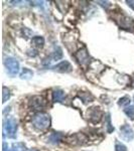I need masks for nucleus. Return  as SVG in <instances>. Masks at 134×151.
Wrapping results in <instances>:
<instances>
[{"mask_svg": "<svg viewBox=\"0 0 134 151\" xmlns=\"http://www.w3.org/2000/svg\"><path fill=\"white\" fill-rule=\"evenodd\" d=\"M130 103H131V99H130V97H128V96H124L122 98L119 99V101H118L119 106L125 107V108L130 106Z\"/></svg>", "mask_w": 134, "mask_h": 151, "instance_id": "ddd939ff", "label": "nucleus"}, {"mask_svg": "<svg viewBox=\"0 0 134 151\" xmlns=\"http://www.w3.org/2000/svg\"><path fill=\"white\" fill-rule=\"evenodd\" d=\"M65 99V93L62 90H55L53 93V101L55 103H61Z\"/></svg>", "mask_w": 134, "mask_h": 151, "instance_id": "9d476101", "label": "nucleus"}, {"mask_svg": "<svg viewBox=\"0 0 134 151\" xmlns=\"http://www.w3.org/2000/svg\"><path fill=\"white\" fill-rule=\"evenodd\" d=\"M131 85H132V86H131V87L134 88V77L132 78V82H131Z\"/></svg>", "mask_w": 134, "mask_h": 151, "instance_id": "5701e85b", "label": "nucleus"}, {"mask_svg": "<svg viewBox=\"0 0 134 151\" xmlns=\"http://www.w3.org/2000/svg\"><path fill=\"white\" fill-rule=\"evenodd\" d=\"M62 137L63 135L60 132H55L50 136V142L53 143V144H57V143H58L62 140Z\"/></svg>", "mask_w": 134, "mask_h": 151, "instance_id": "4468645a", "label": "nucleus"}, {"mask_svg": "<svg viewBox=\"0 0 134 151\" xmlns=\"http://www.w3.org/2000/svg\"><path fill=\"white\" fill-rule=\"evenodd\" d=\"M115 151H127V147L123 143L119 142L118 140L115 141Z\"/></svg>", "mask_w": 134, "mask_h": 151, "instance_id": "aec40b11", "label": "nucleus"}, {"mask_svg": "<svg viewBox=\"0 0 134 151\" xmlns=\"http://www.w3.org/2000/svg\"><path fill=\"white\" fill-rule=\"evenodd\" d=\"M76 57L78 63L82 65V67H86L87 65H89L90 63V57H89V53H88L86 47H83L81 50H79L75 55Z\"/></svg>", "mask_w": 134, "mask_h": 151, "instance_id": "39448f33", "label": "nucleus"}, {"mask_svg": "<svg viewBox=\"0 0 134 151\" xmlns=\"http://www.w3.org/2000/svg\"><path fill=\"white\" fill-rule=\"evenodd\" d=\"M47 106V101L43 96H33L29 101V107L32 110L40 111Z\"/></svg>", "mask_w": 134, "mask_h": 151, "instance_id": "20e7f679", "label": "nucleus"}, {"mask_svg": "<svg viewBox=\"0 0 134 151\" xmlns=\"http://www.w3.org/2000/svg\"><path fill=\"white\" fill-rule=\"evenodd\" d=\"M120 26L124 29H131L134 26V21L132 18L128 16H121L120 17Z\"/></svg>", "mask_w": 134, "mask_h": 151, "instance_id": "1a4fd4ad", "label": "nucleus"}, {"mask_svg": "<svg viewBox=\"0 0 134 151\" xmlns=\"http://www.w3.org/2000/svg\"><path fill=\"white\" fill-rule=\"evenodd\" d=\"M10 151H25V145H24V143L21 142L13 143L11 146Z\"/></svg>", "mask_w": 134, "mask_h": 151, "instance_id": "2eb2a0df", "label": "nucleus"}, {"mask_svg": "<svg viewBox=\"0 0 134 151\" xmlns=\"http://www.w3.org/2000/svg\"><path fill=\"white\" fill-rule=\"evenodd\" d=\"M120 135L122 136L124 140L128 141V142L134 139V131L128 124H124L120 127Z\"/></svg>", "mask_w": 134, "mask_h": 151, "instance_id": "423d86ee", "label": "nucleus"}, {"mask_svg": "<svg viewBox=\"0 0 134 151\" xmlns=\"http://www.w3.org/2000/svg\"><path fill=\"white\" fill-rule=\"evenodd\" d=\"M28 151H38L37 149H30V150H28Z\"/></svg>", "mask_w": 134, "mask_h": 151, "instance_id": "b1692460", "label": "nucleus"}, {"mask_svg": "<svg viewBox=\"0 0 134 151\" xmlns=\"http://www.w3.org/2000/svg\"><path fill=\"white\" fill-rule=\"evenodd\" d=\"M2 90H3V93H2V102L5 103V102L8 101L9 98H10V95H11L10 90H9L7 87H3Z\"/></svg>", "mask_w": 134, "mask_h": 151, "instance_id": "f3484780", "label": "nucleus"}, {"mask_svg": "<svg viewBox=\"0 0 134 151\" xmlns=\"http://www.w3.org/2000/svg\"><path fill=\"white\" fill-rule=\"evenodd\" d=\"M4 65L7 69L9 75L11 76H15L16 74H18L19 72V63L17 60H15L14 58H7L4 60Z\"/></svg>", "mask_w": 134, "mask_h": 151, "instance_id": "7ed1b4c3", "label": "nucleus"}, {"mask_svg": "<svg viewBox=\"0 0 134 151\" xmlns=\"http://www.w3.org/2000/svg\"><path fill=\"white\" fill-rule=\"evenodd\" d=\"M105 125L107 128V132L111 133L112 131H114V127L112 126L111 124V118H110V114H107L106 116V120H105Z\"/></svg>", "mask_w": 134, "mask_h": 151, "instance_id": "a211bd4d", "label": "nucleus"}, {"mask_svg": "<svg viewBox=\"0 0 134 151\" xmlns=\"http://www.w3.org/2000/svg\"><path fill=\"white\" fill-rule=\"evenodd\" d=\"M102 115H103V113H102V111L100 110L99 107H94V108H91V109H90V111H89L90 120H91L92 122H94V123L99 122V121L101 120V118H102Z\"/></svg>", "mask_w": 134, "mask_h": 151, "instance_id": "6e6552de", "label": "nucleus"}, {"mask_svg": "<svg viewBox=\"0 0 134 151\" xmlns=\"http://www.w3.org/2000/svg\"><path fill=\"white\" fill-rule=\"evenodd\" d=\"M52 70H57V72H60V73H69L72 70V65H71L68 60H63V62L58 63V65H53L52 68Z\"/></svg>", "mask_w": 134, "mask_h": 151, "instance_id": "0eeeda50", "label": "nucleus"}, {"mask_svg": "<svg viewBox=\"0 0 134 151\" xmlns=\"http://www.w3.org/2000/svg\"><path fill=\"white\" fill-rule=\"evenodd\" d=\"M3 151H10V149H9V147H8V145H7L5 142H3Z\"/></svg>", "mask_w": 134, "mask_h": 151, "instance_id": "4be33fe9", "label": "nucleus"}, {"mask_svg": "<svg viewBox=\"0 0 134 151\" xmlns=\"http://www.w3.org/2000/svg\"><path fill=\"white\" fill-rule=\"evenodd\" d=\"M124 113L130 118L131 120H134V106H129L127 108L124 109Z\"/></svg>", "mask_w": 134, "mask_h": 151, "instance_id": "6ab92c4d", "label": "nucleus"}, {"mask_svg": "<svg viewBox=\"0 0 134 151\" xmlns=\"http://www.w3.org/2000/svg\"><path fill=\"white\" fill-rule=\"evenodd\" d=\"M31 42H32L33 45H35V47H41L45 45V38H43V36H35V37H32V40H31Z\"/></svg>", "mask_w": 134, "mask_h": 151, "instance_id": "f8f14e48", "label": "nucleus"}, {"mask_svg": "<svg viewBox=\"0 0 134 151\" xmlns=\"http://www.w3.org/2000/svg\"><path fill=\"white\" fill-rule=\"evenodd\" d=\"M50 114L45 112H38L32 118L33 126L40 131H45L50 126Z\"/></svg>", "mask_w": 134, "mask_h": 151, "instance_id": "f257e3e1", "label": "nucleus"}, {"mask_svg": "<svg viewBox=\"0 0 134 151\" xmlns=\"http://www.w3.org/2000/svg\"><path fill=\"white\" fill-rule=\"evenodd\" d=\"M27 55H29V57H36L37 55V50H27Z\"/></svg>", "mask_w": 134, "mask_h": 151, "instance_id": "412c9836", "label": "nucleus"}, {"mask_svg": "<svg viewBox=\"0 0 134 151\" xmlns=\"http://www.w3.org/2000/svg\"><path fill=\"white\" fill-rule=\"evenodd\" d=\"M62 58H63V50H62V48L58 47L57 48H55V52H53L50 58H52V60H61Z\"/></svg>", "mask_w": 134, "mask_h": 151, "instance_id": "dca6fc26", "label": "nucleus"}, {"mask_svg": "<svg viewBox=\"0 0 134 151\" xmlns=\"http://www.w3.org/2000/svg\"><path fill=\"white\" fill-rule=\"evenodd\" d=\"M33 76V72L31 70L27 69V68H24L22 72L20 73V78L22 80H29Z\"/></svg>", "mask_w": 134, "mask_h": 151, "instance_id": "9b49d317", "label": "nucleus"}, {"mask_svg": "<svg viewBox=\"0 0 134 151\" xmlns=\"http://www.w3.org/2000/svg\"><path fill=\"white\" fill-rule=\"evenodd\" d=\"M16 131H17V122L14 118H6L3 122V136L8 138H15Z\"/></svg>", "mask_w": 134, "mask_h": 151, "instance_id": "f03ea898", "label": "nucleus"}]
</instances>
